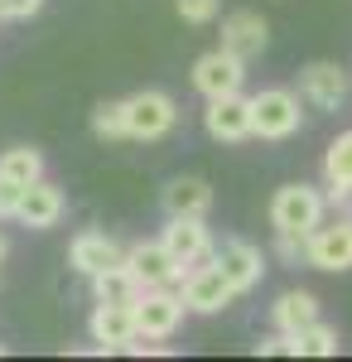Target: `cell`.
I'll use <instances>...</instances> for the list:
<instances>
[{
	"instance_id": "obj_1",
	"label": "cell",
	"mask_w": 352,
	"mask_h": 362,
	"mask_svg": "<svg viewBox=\"0 0 352 362\" xmlns=\"http://www.w3.org/2000/svg\"><path fill=\"white\" fill-rule=\"evenodd\" d=\"M136 338H150V343H164V338L179 334V324H184V295L174 290V285H145L136 295Z\"/></svg>"
},
{
	"instance_id": "obj_2",
	"label": "cell",
	"mask_w": 352,
	"mask_h": 362,
	"mask_svg": "<svg viewBox=\"0 0 352 362\" xmlns=\"http://www.w3.org/2000/svg\"><path fill=\"white\" fill-rule=\"evenodd\" d=\"M304 126V97L290 87H261L251 97V131L261 140H290Z\"/></svg>"
},
{
	"instance_id": "obj_3",
	"label": "cell",
	"mask_w": 352,
	"mask_h": 362,
	"mask_svg": "<svg viewBox=\"0 0 352 362\" xmlns=\"http://www.w3.org/2000/svg\"><path fill=\"white\" fill-rule=\"evenodd\" d=\"M328 218V194L314 184H285L271 198V227L275 232H314Z\"/></svg>"
},
{
	"instance_id": "obj_4",
	"label": "cell",
	"mask_w": 352,
	"mask_h": 362,
	"mask_svg": "<svg viewBox=\"0 0 352 362\" xmlns=\"http://www.w3.org/2000/svg\"><path fill=\"white\" fill-rule=\"evenodd\" d=\"M179 126V102L160 92V87H145L126 97V140H164Z\"/></svg>"
},
{
	"instance_id": "obj_5",
	"label": "cell",
	"mask_w": 352,
	"mask_h": 362,
	"mask_svg": "<svg viewBox=\"0 0 352 362\" xmlns=\"http://www.w3.org/2000/svg\"><path fill=\"white\" fill-rule=\"evenodd\" d=\"M304 266H314V271H352V203L333 218V223H319L309 232V256H304Z\"/></svg>"
},
{
	"instance_id": "obj_6",
	"label": "cell",
	"mask_w": 352,
	"mask_h": 362,
	"mask_svg": "<svg viewBox=\"0 0 352 362\" xmlns=\"http://www.w3.org/2000/svg\"><path fill=\"white\" fill-rule=\"evenodd\" d=\"M184 305H189V314H222V309L237 300V290H232V280L222 276V266H217L213 256H208V266L198 261L189 276H184Z\"/></svg>"
},
{
	"instance_id": "obj_7",
	"label": "cell",
	"mask_w": 352,
	"mask_h": 362,
	"mask_svg": "<svg viewBox=\"0 0 352 362\" xmlns=\"http://www.w3.org/2000/svg\"><path fill=\"white\" fill-rule=\"evenodd\" d=\"M203 131L222 145H242L251 140V97L242 92H227V97H208V107H203Z\"/></svg>"
},
{
	"instance_id": "obj_8",
	"label": "cell",
	"mask_w": 352,
	"mask_h": 362,
	"mask_svg": "<svg viewBox=\"0 0 352 362\" xmlns=\"http://www.w3.org/2000/svg\"><path fill=\"white\" fill-rule=\"evenodd\" d=\"M126 266L136 271L140 285H184V276L193 271V266H184V261L169 256V247H164L160 237L131 242V247H126Z\"/></svg>"
},
{
	"instance_id": "obj_9",
	"label": "cell",
	"mask_w": 352,
	"mask_h": 362,
	"mask_svg": "<svg viewBox=\"0 0 352 362\" xmlns=\"http://www.w3.org/2000/svg\"><path fill=\"white\" fill-rule=\"evenodd\" d=\"M68 213V198L58 189L54 179H34L25 194H20V208H15V223L29 227V232H49V227L63 223Z\"/></svg>"
},
{
	"instance_id": "obj_10",
	"label": "cell",
	"mask_w": 352,
	"mask_h": 362,
	"mask_svg": "<svg viewBox=\"0 0 352 362\" xmlns=\"http://www.w3.org/2000/svg\"><path fill=\"white\" fill-rule=\"evenodd\" d=\"M299 97H304V107H314V112H338L343 97H348V73H343L338 63H328V58H314V63L299 73Z\"/></svg>"
},
{
	"instance_id": "obj_11",
	"label": "cell",
	"mask_w": 352,
	"mask_h": 362,
	"mask_svg": "<svg viewBox=\"0 0 352 362\" xmlns=\"http://www.w3.org/2000/svg\"><path fill=\"white\" fill-rule=\"evenodd\" d=\"M213 261L222 266V276L232 280L237 295H251V290L261 285V276H266L261 247H251V242H242V237H227L222 247H213Z\"/></svg>"
},
{
	"instance_id": "obj_12",
	"label": "cell",
	"mask_w": 352,
	"mask_h": 362,
	"mask_svg": "<svg viewBox=\"0 0 352 362\" xmlns=\"http://www.w3.org/2000/svg\"><path fill=\"white\" fill-rule=\"evenodd\" d=\"M246 83V58L227 54L222 44H217L213 54H203L193 63V87L203 92V97H227V92H242Z\"/></svg>"
},
{
	"instance_id": "obj_13",
	"label": "cell",
	"mask_w": 352,
	"mask_h": 362,
	"mask_svg": "<svg viewBox=\"0 0 352 362\" xmlns=\"http://www.w3.org/2000/svg\"><path fill=\"white\" fill-rule=\"evenodd\" d=\"M160 242L169 247L174 261H184V266H198V261H208L213 256V232H208V218H169L160 227Z\"/></svg>"
},
{
	"instance_id": "obj_14",
	"label": "cell",
	"mask_w": 352,
	"mask_h": 362,
	"mask_svg": "<svg viewBox=\"0 0 352 362\" xmlns=\"http://www.w3.org/2000/svg\"><path fill=\"white\" fill-rule=\"evenodd\" d=\"M87 329H92L97 353H126V348L136 343V309L131 305H102V300H97Z\"/></svg>"
},
{
	"instance_id": "obj_15",
	"label": "cell",
	"mask_w": 352,
	"mask_h": 362,
	"mask_svg": "<svg viewBox=\"0 0 352 362\" xmlns=\"http://www.w3.org/2000/svg\"><path fill=\"white\" fill-rule=\"evenodd\" d=\"M266 44H271V25L256 15V10H232L227 20H222V49L237 58H261L266 54Z\"/></svg>"
},
{
	"instance_id": "obj_16",
	"label": "cell",
	"mask_w": 352,
	"mask_h": 362,
	"mask_svg": "<svg viewBox=\"0 0 352 362\" xmlns=\"http://www.w3.org/2000/svg\"><path fill=\"white\" fill-rule=\"evenodd\" d=\"M116 261H126V247L111 232H78L73 247H68V266L87 280L97 276V271H107V266H116Z\"/></svg>"
},
{
	"instance_id": "obj_17",
	"label": "cell",
	"mask_w": 352,
	"mask_h": 362,
	"mask_svg": "<svg viewBox=\"0 0 352 362\" xmlns=\"http://www.w3.org/2000/svg\"><path fill=\"white\" fill-rule=\"evenodd\" d=\"M213 208V184L198 174H179L164 184V213L169 218H208Z\"/></svg>"
},
{
	"instance_id": "obj_18",
	"label": "cell",
	"mask_w": 352,
	"mask_h": 362,
	"mask_svg": "<svg viewBox=\"0 0 352 362\" xmlns=\"http://www.w3.org/2000/svg\"><path fill=\"white\" fill-rule=\"evenodd\" d=\"M324 189H328V208L352 203V131H343L324 150Z\"/></svg>"
},
{
	"instance_id": "obj_19",
	"label": "cell",
	"mask_w": 352,
	"mask_h": 362,
	"mask_svg": "<svg viewBox=\"0 0 352 362\" xmlns=\"http://www.w3.org/2000/svg\"><path fill=\"white\" fill-rule=\"evenodd\" d=\"M145 290L136 280V271L126 266V261H116L107 271H97L92 276V300H102V305H136V295Z\"/></svg>"
},
{
	"instance_id": "obj_20",
	"label": "cell",
	"mask_w": 352,
	"mask_h": 362,
	"mask_svg": "<svg viewBox=\"0 0 352 362\" xmlns=\"http://www.w3.org/2000/svg\"><path fill=\"white\" fill-rule=\"evenodd\" d=\"M271 319H275V329L299 334V329H309V324L324 319V314H319V300H314L309 290H285V295L271 305Z\"/></svg>"
},
{
	"instance_id": "obj_21",
	"label": "cell",
	"mask_w": 352,
	"mask_h": 362,
	"mask_svg": "<svg viewBox=\"0 0 352 362\" xmlns=\"http://www.w3.org/2000/svg\"><path fill=\"white\" fill-rule=\"evenodd\" d=\"M0 179H10V184L29 189L34 179H44V155H39L34 145H15V150H5V155H0Z\"/></svg>"
},
{
	"instance_id": "obj_22",
	"label": "cell",
	"mask_w": 352,
	"mask_h": 362,
	"mask_svg": "<svg viewBox=\"0 0 352 362\" xmlns=\"http://www.w3.org/2000/svg\"><path fill=\"white\" fill-rule=\"evenodd\" d=\"M299 358H333L338 353V329L324 324V319H314L309 329H299Z\"/></svg>"
},
{
	"instance_id": "obj_23",
	"label": "cell",
	"mask_w": 352,
	"mask_h": 362,
	"mask_svg": "<svg viewBox=\"0 0 352 362\" xmlns=\"http://www.w3.org/2000/svg\"><path fill=\"white\" fill-rule=\"evenodd\" d=\"M92 136L97 140H126V102H97L92 107Z\"/></svg>"
},
{
	"instance_id": "obj_24",
	"label": "cell",
	"mask_w": 352,
	"mask_h": 362,
	"mask_svg": "<svg viewBox=\"0 0 352 362\" xmlns=\"http://www.w3.org/2000/svg\"><path fill=\"white\" fill-rule=\"evenodd\" d=\"M174 10H179L184 25H213L217 10H222V0H174Z\"/></svg>"
},
{
	"instance_id": "obj_25",
	"label": "cell",
	"mask_w": 352,
	"mask_h": 362,
	"mask_svg": "<svg viewBox=\"0 0 352 362\" xmlns=\"http://www.w3.org/2000/svg\"><path fill=\"white\" fill-rule=\"evenodd\" d=\"M275 256H280L285 266H299V261L309 256V237H304V232H275Z\"/></svg>"
},
{
	"instance_id": "obj_26",
	"label": "cell",
	"mask_w": 352,
	"mask_h": 362,
	"mask_svg": "<svg viewBox=\"0 0 352 362\" xmlns=\"http://www.w3.org/2000/svg\"><path fill=\"white\" fill-rule=\"evenodd\" d=\"M256 353H261V358H299V338L285 334V329H275L271 338L256 343Z\"/></svg>"
},
{
	"instance_id": "obj_27",
	"label": "cell",
	"mask_w": 352,
	"mask_h": 362,
	"mask_svg": "<svg viewBox=\"0 0 352 362\" xmlns=\"http://www.w3.org/2000/svg\"><path fill=\"white\" fill-rule=\"evenodd\" d=\"M44 10V0H0V15L5 20H34Z\"/></svg>"
},
{
	"instance_id": "obj_28",
	"label": "cell",
	"mask_w": 352,
	"mask_h": 362,
	"mask_svg": "<svg viewBox=\"0 0 352 362\" xmlns=\"http://www.w3.org/2000/svg\"><path fill=\"white\" fill-rule=\"evenodd\" d=\"M20 184H10V179H0V218H15V208H20Z\"/></svg>"
},
{
	"instance_id": "obj_29",
	"label": "cell",
	"mask_w": 352,
	"mask_h": 362,
	"mask_svg": "<svg viewBox=\"0 0 352 362\" xmlns=\"http://www.w3.org/2000/svg\"><path fill=\"white\" fill-rule=\"evenodd\" d=\"M5 251H10V242H5V232H0V261H5Z\"/></svg>"
},
{
	"instance_id": "obj_30",
	"label": "cell",
	"mask_w": 352,
	"mask_h": 362,
	"mask_svg": "<svg viewBox=\"0 0 352 362\" xmlns=\"http://www.w3.org/2000/svg\"><path fill=\"white\" fill-rule=\"evenodd\" d=\"M0 20H5V15H0Z\"/></svg>"
}]
</instances>
